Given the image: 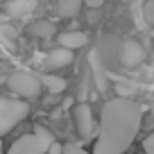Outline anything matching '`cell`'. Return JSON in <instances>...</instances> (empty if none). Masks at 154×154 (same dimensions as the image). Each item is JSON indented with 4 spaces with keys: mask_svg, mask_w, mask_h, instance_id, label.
Here are the masks:
<instances>
[{
    "mask_svg": "<svg viewBox=\"0 0 154 154\" xmlns=\"http://www.w3.org/2000/svg\"><path fill=\"white\" fill-rule=\"evenodd\" d=\"M143 125V111L134 100L113 97L102 106L93 154H125Z\"/></svg>",
    "mask_w": 154,
    "mask_h": 154,
    "instance_id": "cell-1",
    "label": "cell"
},
{
    "mask_svg": "<svg viewBox=\"0 0 154 154\" xmlns=\"http://www.w3.org/2000/svg\"><path fill=\"white\" fill-rule=\"evenodd\" d=\"M54 143V136L45 127L36 125L32 134H23L11 143L7 154H48L50 145Z\"/></svg>",
    "mask_w": 154,
    "mask_h": 154,
    "instance_id": "cell-2",
    "label": "cell"
},
{
    "mask_svg": "<svg viewBox=\"0 0 154 154\" xmlns=\"http://www.w3.org/2000/svg\"><path fill=\"white\" fill-rule=\"evenodd\" d=\"M7 88L14 95H18L20 100H34L41 95L43 86H41V77L36 72L29 70H14L7 77Z\"/></svg>",
    "mask_w": 154,
    "mask_h": 154,
    "instance_id": "cell-3",
    "label": "cell"
},
{
    "mask_svg": "<svg viewBox=\"0 0 154 154\" xmlns=\"http://www.w3.org/2000/svg\"><path fill=\"white\" fill-rule=\"evenodd\" d=\"M29 113V104L20 97H0V136L9 134Z\"/></svg>",
    "mask_w": 154,
    "mask_h": 154,
    "instance_id": "cell-4",
    "label": "cell"
},
{
    "mask_svg": "<svg viewBox=\"0 0 154 154\" xmlns=\"http://www.w3.org/2000/svg\"><path fill=\"white\" fill-rule=\"evenodd\" d=\"M72 118H75V127L77 134L82 136L84 140H91L95 136V120H93V111L86 102H79L72 111Z\"/></svg>",
    "mask_w": 154,
    "mask_h": 154,
    "instance_id": "cell-5",
    "label": "cell"
},
{
    "mask_svg": "<svg viewBox=\"0 0 154 154\" xmlns=\"http://www.w3.org/2000/svg\"><path fill=\"white\" fill-rule=\"evenodd\" d=\"M145 59H147V52H145V48H143L140 41H136V38H127V41H122V48H120L122 66L136 68V66H140Z\"/></svg>",
    "mask_w": 154,
    "mask_h": 154,
    "instance_id": "cell-6",
    "label": "cell"
},
{
    "mask_svg": "<svg viewBox=\"0 0 154 154\" xmlns=\"http://www.w3.org/2000/svg\"><path fill=\"white\" fill-rule=\"evenodd\" d=\"M72 61H75V54H72V50L54 48V50H50V52L45 54L43 68H45V70H61V68L70 66Z\"/></svg>",
    "mask_w": 154,
    "mask_h": 154,
    "instance_id": "cell-7",
    "label": "cell"
},
{
    "mask_svg": "<svg viewBox=\"0 0 154 154\" xmlns=\"http://www.w3.org/2000/svg\"><path fill=\"white\" fill-rule=\"evenodd\" d=\"M57 43L59 48H66V50H79L88 43V34L79 32V29H68V32L57 34Z\"/></svg>",
    "mask_w": 154,
    "mask_h": 154,
    "instance_id": "cell-8",
    "label": "cell"
},
{
    "mask_svg": "<svg viewBox=\"0 0 154 154\" xmlns=\"http://www.w3.org/2000/svg\"><path fill=\"white\" fill-rule=\"evenodd\" d=\"M50 5L59 18H75L82 11L84 0H50Z\"/></svg>",
    "mask_w": 154,
    "mask_h": 154,
    "instance_id": "cell-9",
    "label": "cell"
},
{
    "mask_svg": "<svg viewBox=\"0 0 154 154\" xmlns=\"http://www.w3.org/2000/svg\"><path fill=\"white\" fill-rule=\"evenodd\" d=\"M36 9V0H9L5 5V11L9 18H23Z\"/></svg>",
    "mask_w": 154,
    "mask_h": 154,
    "instance_id": "cell-10",
    "label": "cell"
},
{
    "mask_svg": "<svg viewBox=\"0 0 154 154\" xmlns=\"http://www.w3.org/2000/svg\"><path fill=\"white\" fill-rule=\"evenodd\" d=\"M27 34L29 36H36V38H50L57 34V27H54L52 20L41 18V20H34V23L27 25Z\"/></svg>",
    "mask_w": 154,
    "mask_h": 154,
    "instance_id": "cell-11",
    "label": "cell"
},
{
    "mask_svg": "<svg viewBox=\"0 0 154 154\" xmlns=\"http://www.w3.org/2000/svg\"><path fill=\"white\" fill-rule=\"evenodd\" d=\"M16 38H18V32L14 25L0 20V45H5L7 50H16Z\"/></svg>",
    "mask_w": 154,
    "mask_h": 154,
    "instance_id": "cell-12",
    "label": "cell"
},
{
    "mask_svg": "<svg viewBox=\"0 0 154 154\" xmlns=\"http://www.w3.org/2000/svg\"><path fill=\"white\" fill-rule=\"evenodd\" d=\"M41 77V86L45 88V91H50V93H61L63 88H66V79L63 77H59V75H52V72H43V75H38Z\"/></svg>",
    "mask_w": 154,
    "mask_h": 154,
    "instance_id": "cell-13",
    "label": "cell"
},
{
    "mask_svg": "<svg viewBox=\"0 0 154 154\" xmlns=\"http://www.w3.org/2000/svg\"><path fill=\"white\" fill-rule=\"evenodd\" d=\"M143 18L147 25H154V0H145L143 2Z\"/></svg>",
    "mask_w": 154,
    "mask_h": 154,
    "instance_id": "cell-14",
    "label": "cell"
},
{
    "mask_svg": "<svg viewBox=\"0 0 154 154\" xmlns=\"http://www.w3.org/2000/svg\"><path fill=\"white\" fill-rule=\"evenodd\" d=\"M116 93H118V97H125V100H131V95H134V88L129 86V84H116Z\"/></svg>",
    "mask_w": 154,
    "mask_h": 154,
    "instance_id": "cell-15",
    "label": "cell"
},
{
    "mask_svg": "<svg viewBox=\"0 0 154 154\" xmlns=\"http://www.w3.org/2000/svg\"><path fill=\"white\" fill-rule=\"evenodd\" d=\"M63 154H91V152H86L84 147H79L75 143H66L63 145Z\"/></svg>",
    "mask_w": 154,
    "mask_h": 154,
    "instance_id": "cell-16",
    "label": "cell"
},
{
    "mask_svg": "<svg viewBox=\"0 0 154 154\" xmlns=\"http://www.w3.org/2000/svg\"><path fill=\"white\" fill-rule=\"evenodd\" d=\"M143 149H145V154H154V131L149 136H145V140H143Z\"/></svg>",
    "mask_w": 154,
    "mask_h": 154,
    "instance_id": "cell-17",
    "label": "cell"
},
{
    "mask_svg": "<svg viewBox=\"0 0 154 154\" xmlns=\"http://www.w3.org/2000/svg\"><path fill=\"white\" fill-rule=\"evenodd\" d=\"M104 5V0H84V7H88V9H100V7Z\"/></svg>",
    "mask_w": 154,
    "mask_h": 154,
    "instance_id": "cell-18",
    "label": "cell"
},
{
    "mask_svg": "<svg viewBox=\"0 0 154 154\" xmlns=\"http://www.w3.org/2000/svg\"><path fill=\"white\" fill-rule=\"evenodd\" d=\"M48 154H63V145H61V143H57V140H54V143L50 145Z\"/></svg>",
    "mask_w": 154,
    "mask_h": 154,
    "instance_id": "cell-19",
    "label": "cell"
},
{
    "mask_svg": "<svg viewBox=\"0 0 154 154\" xmlns=\"http://www.w3.org/2000/svg\"><path fill=\"white\" fill-rule=\"evenodd\" d=\"M97 20V9H93L91 14H88V23H95Z\"/></svg>",
    "mask_w": 154,
    "mask_h": 154,
    "instance_id": "cell-20",
    "label": "cell"
},
{
    "mask_svg": "<svg viewBox=\"0 0 154 154\" xmlns=\"http://www.w3.org/2000/svg\"><path fill=\"white\" fill-rule=\"evenodd\" d=\"M118 2H125V5H127V2H134V0H118Z\"/></svg>",
    "mask_w": 154,
    "mask_h": 154,
    "instance_id": "cell-21",
    "label": "cell"
},
{
    "mask_svg": "<svg viewBox=\"0 0 154 154\" xmlns=\"http://www.w3.org/2000/svg\"><path fill=\"white\" fill-rule=\"evenodd\" d=\"M0 154H2V140H0Z\"/></svg>",
    "mask_w": 154,
    "mask_h": 154,
    "instance_id": "cell-22",
    "label": "cell"
},
{
    "mask_svg": "<svg viewBox=\"0 0 154 154\" xmlns=\"http://www.w3.org/2000/svg\"><path fill=\"white\" fill-rule=\"evenodd\" d=\"M152 111H154V106H152ZM149 122H152V125H154V118H152V120H149Z\"/></svg>",
    "mask_w": 154,
    "mask_h": 154,
    "instance_id": "cell-23",
    "label": "cell"
},
{
    "mask_svg": "<svg viewBox=\"0 0 154 154\" xmlns=\"http://www.w3.org/2000/svg\"><path fill=\"white\" fill-rule=\"evenodd\" d=\"M152 41H154V29H152Z\"/></svg>",
    "mask_w": 154,
    "mask_h": 154,
    "instance_id": "cell-24",
    "label": "cell"
}]
</instances>
